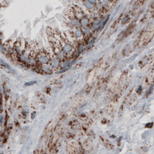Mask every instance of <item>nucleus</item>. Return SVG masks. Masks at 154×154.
Here are the masks:
<instances>
[{
    "mask_svg": "<svg viewBox=\"0 0 154 154\" xmlns=\"http://www.w3.org/2000/svg\"><path fill=\"white\" fill-rule=\"evenodd\" d=\"M37 62L41 65L49 64L50 55L49 53L44 51H41L37 54Z\"/></svg>",
    "mask_w": 154,
    "mask_h": 154,
    "instance_id": "nucleus-1",
    "label": "nucleus"
},
{
    "mask_svg": "<svg viewBox=\"0 0 154 154\" xmlns=\"http://www.w3.org/2000/svg\"><path fill=\"white\" fill-rule=\"evenodd\" d=\"M0 51H1L2 53H3V54H5L6 52V49L4 48V46L3 45V44H2L1 43H0Z\"/></svg>",
    "mask_w": 154,
    "mask_h": 154,
    "instance_id": "nucleus-2",
    "label": "nucleus"
},
{
    "mask_svg": "<svg viewBox=\"0 0 154 154\" xmlns=\"http://www.w3.org/2000/svg\"><path fill=\"white\" fill-rule=\"evenodd\" d=\"M37 83V81H30V82H27L25 84V86H31V85H34V84Z\"/></svg>",
    "mask_w": 154,
    "mask_h": 154,
    "instance_id": "nucleus-3",
    "label": "nucleus"
},
{
    "mask_svg": "<svg viewBox=\"0 0 154 154\" xmlns=\"http://www.w3.org/2000/svg\"><path fill=\"white\" fill-rule=\"evenodd\" d=\"M0 62H1V64L2 65H3V66H4L5 68H10V67L9 66V65H7L6 63H5V62H3V61H1H1H0Z\"/></svg>",
    "mask_w": 154,
    "mask_h": 154,
    "instance_id": "nucleus-4",
    "label": "nucleus"
},
{
    "mask_svg": "<svg viewBox=\"0 0 154 154\" xmlns=\"http://www.w3.org/2000/svg\"><path fill=\"white\" fill-rule=\"evenodd\" d=\"M0 40H1V35H0Z\"/></svg>",
    "mask_w": 154,
    "mask_h": 154,
    "instance_id": "nucleus-5",
    "label": "nucleus"
}]
</instances>
